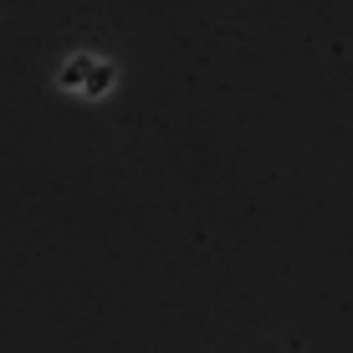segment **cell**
I'll list each match as a JSON object with an SVG mask.
<instances>
[{
  "instance_id": "2",
  "label": "cell",
  "mask_w": 353,
  "mask_h": 353,
  "mask_svg": "<svg viewBox=\"0 0 353 353\" xmlns=\"http://www.w3.org/2000/svg\"><path fill=\"white\" fill-rule=\"evenodd\" d=\"M82 72H92V62H88V57L67 62V72H62V88H88V82H82Z\"/></svg>"
},
{
  "instance_id": "1",
  "label": "cell",
  "mask_w": 353,
  "mask_h": 353,
  "mask_svg": "<svg viewBox=\"0 0 353 353\" xmlns=\"http://www.w3.org/2000/svg\"><path fill=\"white\" fill-rule=\"evenodd\" d=\"M108 88H113V62H92V72H88V97H103Z\"/></svg>"
}]
</instances>
